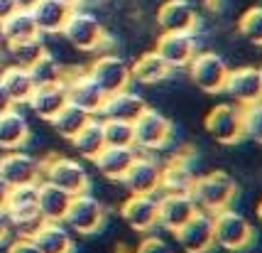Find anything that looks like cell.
Returning <instances> with one entry per match:
<instances>
[{"instance_id": "obj_1", "label": "cell", "mask_w": 262, "mask_h": 253, "mask_svg": "<svg viewBox=\"0 0 262 253\" xmlns=\"http://www.w3.org/2000/svg\"><path fill=\"white\" fill-rule=\"evenodd\" d=\"M191 199L196 202L199 211H208V214H216L221 209L233 207L235 197H238V182L223 170L216 172L201 174L194 180L191 187Z\"/></svg>"}, {"instance_id": "obj_2", "label": "cell", "mask_w": 262, "mask_h": 253, "mask_svg": "<svg viewBox=\"0 0 262 253\" xmlns=\"http://www.w3.org/2000/svg\"><path fill=\"white\" fill-rule=\"evenodd\" d=\"M213 239H216L218 248L238 253L252 246L255 229H252V224L240 211L228 207L213 214Z\"/></svg>"}, {"instance_id": "obj_3", "label": "cell", "mask_w": 262, "mask_h": 253, "mask_svg": "<svg viewBox=\"0 0 262 253\" xmlns=\"http://www.w3.org/2000/svg\"><path fill=\"white\" fill-rule=\"evenodd\" d=\"M42 180L67 189L69 194L89 192V187H91V177L86 172V167L67 155H52L49 160L42 162Z\"/></svg>"}, {"instance_id": "obj_4", "label": "cell", "mask_w": 262, "mask_h": 253, "mask_svg": "<svg viewBox=\"0 0 262 253\" xmlns=\"http://www.w3.org/2000/svg\"><path fill=\"white\" fill-rule=\"evenodd\" d=\"M61 37L79 52H98L105 42V30H103V25L98 23L96 15L76 8L71 12L69 23L64 25Z\"/></svg>"}, {"instance_id": "obj_5", "label": "cell", "mask_w": 262, "mask_h": 253, "mask_svg": "<svg viewBox=\"0 0 262 253\" xmlns=\"http://www.w3.org/2000/svg\"><path fill=\"white\" fill-rule=\"evenodd\" d=\"M206 133L221 145H235L245 138L243 123V106L238 104H218L206 115Z\"/></svg>"}, {"instance_id": "obj_6", "label": "cell", "mask_w": 262, "mask_h": 253, "mask_svg": "<svg viewBox=\"0 0 262 253\" xmlns=\"http://www.w3.org/2000/svg\"><path fill=\"white\" fill-rule=\"evenodd\" d=\"M186 69H189V79L194 81L204 93H221L223 86H226L230 67L216 52H201L199 49Z\"/></svg>"}, {"instance_id": "obj_7", "label": "cell", "mask_w": 262, "mask_h": 253, "mask_svg": "<svg viewBox=\"0 0 262 253\" xmlns=\"http://www.w3.org/2000/svg\"><path fill=\"white\" fill-rule=\"evenodd\" d=\"M64 224L74 233H96V231L103 229L105 224V207L89 192H81V194H74L71 204H69V211L64 217Z\"/></svg>"}, {"instance_id": "obj_8", "label": "cell", "mask_w": 262, "mask_h": 253, "mask_svg": "<svg viewBox=\"0 0 262 253\" xmlns=\"http://www.w3.org/2000/svg\"><path fill=\"white\" fill-rule=\"evenodd\" d=\"M86 74L105 91V96L125 91V89H130V84H133V69H130V64L123 57H118V54H101L89 67Z\"/></svg>"}, {"instance_id": "obj_9", "label": "cell", "mask_w": 262, "mask_h": 253, "mask_svg": "<svg viewBox=\"0 0 262 253\" xmlns=\"http://www.w3.org/2000/svg\"><path fill=\"white\" fill-rule=\"evenodd\" d=\"M135 148L137 150H162L171 138L169 118L155 108H149L137 118L135 123Z\"/></svg>"}, {"instance_id": "obj_10", "label": "cell", "mask_w": 262, "mask_h": 253, "mask_svg": "<svg viewBox=\"0 0 262 253\" xmlns=\"http://www.w3.org/2000/svg\"><path fill=\"white\" fill-rule=\"evenodd\" d=\"M174 236H177L179 246L186 253H211V248L216 246V239H213V214L196 211Z\"/></svg>"}, {"instance_id": "obj_11", "label": "cell", "mask_w": 262, "mask_h": 253, "mask_svg": "<svg viewBox=\"0 0 262 253\" xmlns=\"http://www.w3.org/2000/svg\"><path fill=\"white\" fill-rule=\"evenodd\" d=\"M155 52L169 64L171 69H186L189 62L199 52L196 32H162Z\"/></svg>"}, {"instance_id": "obj_12", "label": "cell", "mask_w": 262, "mask_h": 253, "mask_svg": "<svg viewBox=\"0 0 262 253\" xmlns=\"http://www.w3.org/2000/svg\"><path fill=\"white\" fill-rule=\"evenodd\" d=\"M223 91L238 106H252L262 101V71L257 67H238L228 71Z\"/></svg>"}, {"instance_id": "obj_13", "label": "cell", "mask_w": 262, "mask_h": 253, "mask_svg": "<svg viewBox=\"0 0 262 253\" xmlns=\"http://www.w3.org/2000/svg\"><path fill=\"white\" fill-rule=\"evenodd\" d=\"M0 177L10 187H23V184H37L42 180V162L20 152V150H8L0 158Z\"/></svg>"}, {"instance_id": "obj_14", "label": "cell", "mask_w": 262, "mask_h": 253, "mask_svg": "<svg viewBox=\"0 0 262 253\" xmlns=\"http://www.w3.org/2000/svg\"><path fill=\"white\" fill-rule=\"evenodd\" d=\"M120 182L125 184L127 194H157L162 189V167L155 160L137 155Z\"/></svg>"}, {"instance_id": "obj_15", "label": "cell", "mask_w": 262, "mask_h": 253, "mask_svg": "<svg viewBox=\"0 0 262 253\" xmlns=\"http://www.w3.org/2000/svg\"><path fill=\"white\" fill-rule=\"evenodd\" d=\"M160 202L155 194H130L123 204V219L133 231L147 233L157 226Z\"/></svg>"}, {"instance_id": "obj_16", "label": "cell", "mask_w": 262, "mask_h": 253, "mask_svg": "<svg viewBox=\"0 0 262 253\" xmlns=\"http://www.w3.org/2000/svg\"><path fill=\"white\" fill-rule=\"evenodd\" d=\"M64 84H67V89H69V101H71V104H76L79 108L89 111L91 115L103 111V104H105L108 96H105V91H103L86 71H83V74H74V76H67V74H64Z\"/></svg>"}, {"instance_id": "obj_17", "label": "cell", "mask_w": 262, "mask_h": 253, "mask_svg": "<svg viewBox=\"0 0 262 253\" xmlns=\"http://www.w3.org/2000/svg\"><path fill=\"white\" fill-rule=\"evenodd\" d=\"M157 202H160L157 224H160L162 229L171 231V233H177V231L182 229L184 224L199 211V207H196V202L191 199V194H171V192H164Z\"/></svg>"}, {"instance_id": "obj_18", "label": "cell", "mask_w": 262, "mask_h": 253, "mask_svg": "<svg viewBox=\"0 0 262 253\" xmlns=\"http://www.w3.org/2000/svg\"><path fill=\"white\" fill-rule=\"evenodd\" d=\"M69 104V89L64 81L54 84H37L27 106L32 108V113L42 121H52L54 115Z\"/></svg>"}, {"instance_id": "obj_19", "label": "cell", "mask_w": 262, "mask_h": 253, "mask_svg": "<svg viewBox=\"0 0 262 253\" xmlns=\"http://www.w3.org/2000/svg\"><path fill=\"white\" fill-rule=\"evenodd\" d=\"M162 32H196L199 12L189 0H167L157 12Z\"/></svg>"}, {"instance_id": "obj_20", "label": "cell", "mask_w": 262, "mask_h": 253, "mask_svg": "<svg viewBox=\"0 0 262 253\" xmlns=\"http://www.w3.org/2000/svg\"><path fill=\"white\" fill-rule=\"evenodd\" d=\"M147 111V101L140 96V93H133L130 89L125 91L111 93L103 104V118H111V121H123V123H135L140 115Z\"/></svg>"}, {"instance_id": "obj_21", "label": "cell", "mask_w": 262, "mask_h": 253, "mask_svg": "<svg viewBox=\"0 0 262 253\" xmlns=\"http://www.w3.org/2000/svg\"><path fill=\"white\" fill-rule=\"evenodd\" d=\"M71 199L74 194H69L67 189L47 182V180H39L37 184V207H39V214L45 221H64Z\"/></svg>"}, {"instance_id": "obj_22", "label": "cell", "mask_w": 262, "mask_h": 253, "mask_svg": "<svg viewBox=\"0 0 262 253\" xmlns=\"http://www.w3.org/2000/svg\"><path fill=\"white\" fill-rule=\"evenodd\" d=\"M0 35L5 40V45H25V42H32V40H39L42 32L34 23L32 10H15L8 17L0 23Z\"/></svg>"}, {"instance_id": "obj_23", "label": "cell", "mask_w": 262, "mask_h": 253, "mask_svg": "<svg viewBox=\"0 0 262 253\" xmlns=\"http://www.w3.org/2000/svg\"><path fill=\"white\" fill-rule=\"evenodd\" d=\"M137 148H113V145H105L103 152L96 158V167L98 172L105 177V180H113V182H120L125 172L130 170V165L137 160Z\"/></svg>"}, {"instance_id": "obj_24", "label": "cell", "mask_w": 262, "mask_h": 253, "mask_svg": "<svg viewBox=\"0 0 262 253\" xmlns=\"http://www.w3.org/2000/svg\"><path fill=\"white\" fill-rule=\"evenodd\" d=\"M30 140V123L25 113L15 106L10 111L0 113V150H23Z\"/></svg>"}, {"instance_id": "obj_25", "label": "cell", "mask_w": 262, "mask_h": 253, "mask_svg": "<svg viewBox=\"0 0 262 253\" xmlns=\"http://www.w3.org/2000/svg\"><path fill=\"white\" fill-rule=\"evenodd\" d=\"M74 10L76 8H69L59 0H39L32 8V15L42 35H61V30L69 23Z\"/></svg>"}, {"instance_id": "obj_26", "label": "cell", "mask_w": 262, "mask_h": 253, "mask_svg": "<svg viewBox=\"0 0 262 253\" xmlns=\"http://www.w3.org/2000/svg\"><path fill=\"white\" fill-rule=\"evenodd\" d=\"M32 239L42 253H74V236L64 221H45Z\"/></svg>"}, {"instance_id": "obj_27", "label": "cell", "mask_w": 262, "mask_h": 253, "mask_svg": "<svg viewBox=\"0 0 262 253\" xmlns=\"http://www.w3.org/2000/svg\"><path fill=\"white\" fill-rule=\"evenodd\" d=\"M0 84L5 86V91L10 93L15 106H27L34 86H37L30 69L20 67V64H10V67H5V69L0 71Z\"/></svg>"}, {"instance_id": "obj_28", "label": "cell", "mask_w": 262, "mask_h": 253, "mask_svg": "<svg viewBox=\"0 0 262 253\" xmlns=\"http://www.w3.org/2000/svg\"><path fill=\"white\" fill-rule=\"evenodd\" d=\"M71 145L83 160H96L105 148V135H103V121H96L93 115L86 126L71 138Z\"/></svg>"}, {"instance_id": "obj_29", "label": "cell", "mask_w": 262, "mask_h": 253, "mask_svg": "<svg viewBox=\"0 0 262 253\" xmlns=\"http://www.w3.org/2000/svg\"><path fill=\"white\" fill-rule=\"evenodd\" d=\"M196 174L191 172V167L186 165V160L174 158L162 167V189L171 192V194H189L194 187Z\"/></svg>"}, {"instance_id": "obj_30", "label": "cell", "mask_w": 262, "mask_h": 253, "mask_svg": "<svg viewBox=\"0 0 262 253\" xmlns=\"http://www.w3.org/2000/svg\"><path fill=\"white\" fill-rule=\"evenodd\" d=\"M130 69H133V81H140V84H160L171 74V67L157 52L140 54L135 64H130Z\"/></svg>"}, {"instance_id": "obj_31", "label": "cell", "mask_w": 262, "mask_h": 253, "mask_svg": "<svg viewBox=\"0 0 262 253\" xmlns=\"http://www.w3.org/2000/svg\"><path fill=\"white\" fill-rule=\"evenodd\" d=\"M91 118L93 115L89 113V111H83V108H79L76 104H71V101H69V104L64 106V108H61V111H59L49 123H52V128H54V133H59L61 138L71 140L81 128L91 121Z\"/></svg>"}, {"instance_id": "obj_32", "label": "cell", "mask_w": 262, "mask_h": 253, "mask_svg": "<svg viewBox=\"0 0 262 253\" xmlns=\"http://www.w3.org/2000/svg\"><path fill=\"white\" fill-rule=\"evenodd\" d=\"M103 135H105V145L113 148H135V128L133 123H123V121H103Z\"/></svg>"}, {"instance_id": "obj_33", "label": "cell", "mask_w": 262, "mask_h": 253, "mask_svg": "<svg viewBox=\"0 0 262 253\" xmlns=\"http://www.w3.org/2000/svg\"><path fill=\"white\" fill-rule=\"evenodd\" d=\"M30 69V74H32L34 84H54V81H64V74L67 71L59 67V62L52 54H42V57L37 59L34 64H30L27 67Z\"/></svg>"}, {"instance_id": "obj_34", "label": "cell", "mask_w": 262, "mask_h": 253, "mask_svg": "<svg viewBox=\"0 0 262 253\" xmlns=\"http://www.w3.org/2000/svg\"><path fill=\"white\" fill-rule=\"evenodd\" d=\"M238 30L248 42H252V45H262V5L248 8V10L240 15Z\"/></svg>"}, {"instance_id": "obj_35", "label": "cell", "mask_w": 262, "mask_h": 253, "mask_svg": "<svg viewBox=\"0 0 262 253\" xmlns=\"http://www.w3.org/2000/svg\"><path fill=\"white\" fill-rule=\"evenodd\" d=\"M8 52L15 57V62H17L20 67H30V64H34L37 59L45 54L47 49H45V45H42V37H39V40H32V42H25V45L8 47Z\"/></svg>"}, {"instance_id": "obj_36", "label": "cell", "mask_w": 262, "mask_h": 253, "mask_svg": "<svg viewBox=\"0 0 262 253\" xmlns=\"http://www.w3.org/2000/svg\"><path fill=\"white\" fill-rule=\"evenodd\" d=\"M243 123H245V138L262 145V101L243 108Z\"/></svg>"}, {"instance_id": "obj_37", "label": "cell", "mask_w": 262, "mask_h": 253, "mask_svg": "<svg viewBox=\"0 0 262 253\" xmlns=\"http://www.w3.org/2000/svg\"><path fill=\"white\" fill-rule=\"evenodd\" d=\"M135 253H174V251H171V246L164 241V239H160V236H147V239L140 241Z\"/></svg>"}, {"instance_id": "obj_38", "label": "cell", "mask_w": 262, "mask_h": 253, "mask_svg": "<svg viewBox=\"0 0 262 253\" xmlns=\"http://www.w3.org/2000/svg\"><path fill=\"white\" fill-rule=\"evenodd\" d=\"M8 253H42V251H39V246L34 243V239L17 236V239L8 246Z\"/></svg>"}, {"instance_id": "obj_39", "label": "cell", "mask_w": 262, "mask_h": 253, "mask_svg": "<svg viewBox=\"0 0 262 253\" xmlns=\"http://www.w3.org/2000/svg\"><path fill=\"white\" fill-rule=\"evenodd\" d=\"M10 233H12L10 219H8V214H5V211H0V246L10 239Z\"/></svg>"}, {"instance_id": "obj_40", "label": "cell", "mask_w": 262, "mask_h": 253, "mask_svg": "<svg viewBox=\"0 0 262 253\" xmlns=\"http://www.w3.org/2000/svg\"><path fill=\"white\" fill-rule=\"evenodd\" d=\"M10 192H12V187L3 177H0V211H5L8 209V202H10Z\"/></svg>"}, {"instance_id": "obj_41", "label": "cell", "mask_w": 262, "mask_h": 253, "mask_svg": "<svg viewBox=\"0 0 262 253\" xmlns=\"http://www.w3.org/2000/svg\"><path fill=\"white\" fill-rule=\"evenodd\" d=\"M15 10H17L15 0H0V23H3V20H8Z\"/></svg>"}, {"instance_id": "obj_42", "label": "cell", "mask_w": 262, "mask_h": 253, "mask_svg": "<svg viewBox=\"0 0 262 253\" xmlns=\"http://www.w3.org/2000/svg\"><path fill=\"white\" fill-rule=\"evenodd\" d=\"M10 108H15V104H12L10 93L5 91V86L0 84V113H5V111H10Z\"/></svg>"}, {"instance_id": "obj_43", "label": "cell", "mask_w": 262, "mask_h": 253, "mask_svg": "<svg viewBox=\"0 0 262 253\" xmlns=\"http://www.w3.org/2000/svg\"><path fill=\"white\" fill-rule=\"evenodd\" d=\"M39 0H15V5H17V10H32L34 5H37Z\"/></svg>"}, {"instance_id": "obj_44", "label": "cell", "mask_w": 262, "mask_h": 253, "mask_svg": "<svg viewBox=\"0 0 262 253\" xmlns=\"http://www.w3.org/2000/svg\"><path fill=\"white\" fill-rule=\"evenodd\" d=\"M59 3H64V5H69V8H79L83 0H59Z\"/></svg>"}, {"instance_id": "obj_45", "label": "cell", "mask_w": 262, "mask_h": 253, "mask_svg": "<svg viewBox=\"0 0 262 253\" xmlns=\"http://www.w3.org/2000/svg\"><path fill=\"white\" fill-rule=\"evenodd\" d=\"M257 221H260V224H262V202H260V204H257Z\"/></svg>"}, {"instance_id": "obj_46", "label": "cell", "mask_w": 262, "mask_h": 253, "mask_svg": "<svg viewBox=\"0 0 262 253\" xmlns=\"http://www.w3.org/2000/svg\"><path fill=\"white\" fill-rule=\"evenodd\" d=\"M118 253H135V251H118Z\"/></svg>"}, {"instance_id": "obj_47", "label": "cell", "mask_w": 262, "mask_h": 253, "mask_svg": "<svg viewBox=\"0 0 262 253\" xmlns=\"http://www.w3.org/2000/svg\"><path fill=\"white\" fill-rule=\"evenodd\" d=\"M260 71H262V67H260Z\"/></svg>"}]
</instances>
